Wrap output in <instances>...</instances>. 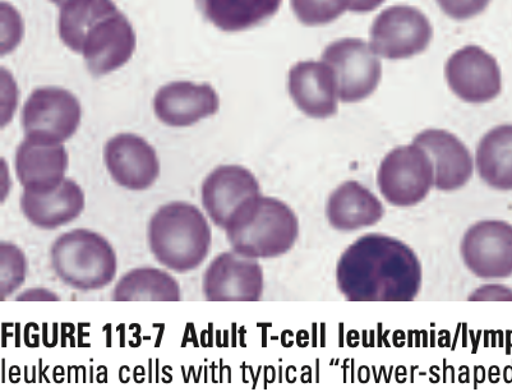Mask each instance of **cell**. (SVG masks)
Returning <instances> with one entry per match:
<instances>
[{
  "label": "cell",
  "instance_id": "6da1fadb",
  "mask_svg": "<svg viewBox=\"0 0 512 392\" xmlns=\"http://www.w3.org/2000/svg\"><path fill=\"white\" fill-rule=\"evenodd\" d=\"M336 283L350 302H412L421 292L422 265L399 239L366 234L341 255Z\"/></svg>",
  "mask_w": 512,
  "mask_h": 392
},
{
  "label": "cell",
  "instance_id": "7a4b0ae2",
  "mask_svg": "<svg viewBox=\"0 0 512 392\" xmlns=\"http://www.w3.org/2000/svg\"><path fill=\"white\" fill-rule=\"evenodd\" d=\"M58 30L62 43L82 55L95 77L126 66L135 54V29L113 0H69L61 7Z\"/></svg>",
  "mask_w": 512,
  "mask_h": 392
},
{
  "label": "cell",
  "instance_id": "3957f363",
  "mask_svg": "<svg viewBox=\"0 0 512 392\" xmlns=\"http://www.w3.org/2000/svg\"><path fill=\"white\" fill-rule=\"evenodd\" d=\"M224 230L230 247L238 255L255 260L275 258L294 247L299 221L285 202L260 193L233 212Z\"/></svg>",
  "mask_w": 512,
  "mask_h": 392
},
{
  "label": "cell",
  "instance_id": "277c9868",
  "mask_svg": "<svg viewBox=\"0 0 512 392\" xmlns=\"http://www.w3.org/2000/svg\"><path fill=\"white\" fill-rule=\"evenodd\" d=\"M147 241L159 264L186 274L204 264L212 233L209 221L198 207L188 202H170L152 215Z\"/></svg>",
  "mask_w": 512,
  "mask_h": 392
},
{
  "label": "cell",
  "instance_id": "5b68a950",
  "mask_svg": "<svg viewBox=\"0 0 512 392\" xmlns=\"http://www.w3.org/2000/svg\"><path fill=\"white\" fill-rule=\"evenodd\" d=\"M55 275L67 287L91 292L113 283L117 255L103 235L89 229H75L59 235L50 249Z\"/></svg>",
  "mask_w": 512,
  "mask_h": 392
},
{
  "label": "cell",
  "instance_id": "8992f818",
  "mask_svg": "<svg viewBox=\"0 0 512 392\" xmlns=\"http://www.w3.org/2000/svg\"><path fill=\"white\" fill-rule=\"evenodd\" d=\"M377 186L392 206L421 204L435 188V166L430 155L414 142L395 147L378 168Z\"/></svg>",
  "mask_w": 512,
  "mask_h": 392
},
{
  "label": "cell",
  "instance_id": "52a82bcc",
  "mask_svg": "<svg viewBox=\"0 0 512 392\" xmlns=\"http://www.w3.org/2000/svg\"><path fill=\"white\" fill-rule=\"evenodd\" d=\"M82 119L80 100L62 87H40L23 105L25 138L39 144H64L75 136Z\"/></svg>",
  "mask_w": 512,
  "mask_h": 392
},
{
  "label": "cell",
  "instance_id": "ba28073f",
  "mask_svg": "<svg viewBox=\"0 0 512 392\" xmlns=\"http://www.w3.org/2000/svg\"><path fill=\"white\" fill-rule=\"evenodd\" d=\"M432 38L433 27L421 9L392 6L373 21L369 45L380 58L403 61L426 52Z\"/></svg>",
  "mask_w": 512,
  "mask_h": 392
},
{
  "label": "cell",
  "instance_id": "9c48e42d",
  "mask_svg": "<svg viewBox=\"0 0 512 392\" xmlns=\"http://www.w3.org/2000/svg\"><path fill=\"white\" fill-rule=\"evenodd\" d=\"M322 61L334 69L339 100L354 104L369 98L382 78L380 57L366 40L345 38L327 45Z\"/></svg>",
  "mask_w": 512,
  "mask_h": 392
},
{
  "label": "cell",
  "instance_id": "30bf717a",
  "mask_svg": "<svg viewBox=\"0 0 512 392\" xmlns=\"http://www.w3.org/2000/svg\"><path fill=\"white\" fill-rule=\"evenodd\" d=\"M465 266L479 279L500 280L512 276V224L484 220L472 225L460 246Z\"/></svg>",
  "mask_w": 512,
  "mask_h": 392
},
{
  "label": "cell",
  "instance_id": "8fae6325",
  "mask_svg": "<svg viewBox=\"0 0 512 392\" xmlns=\"http://www.w3.org/2000/svg\"><path fill=\"white\" fill-rule=\"evenodd\" d=\"M445 77L450 90L470 104H486L500 96L501 68L481 46L467 45L447 59Z\"/></svg>",
  "mask_w": 512,
  "mask_h": 392
},
{
  "label": "cell",
  "instance_id": "7c38bea8",
  "mask_svg": "<svg viewBox=\"0 0 512 392\" xmlns=\"http://www.w3.org/2000/svg\"><path fill=\"white\" fill-rule=\"evenodd\" d=\"M202 287L210 302H257L264 294V271L255 258L223 252L207 267Z\"/></svg>",
  "mask_w": 512,
  "mask_h": 392
},
{
  "label": "cell",
  "instance_id": "4fadbf2b",
  "mask_svg": "<svg viewBox=\"0 0 512 392\" xmlns=\"http://www.w3.org/2000/svg\"><path fill=\"white\" fill-rule=\"evenodd\" d=\"M106 169L113 181L129 191H146L160 175V163L154 147L133 133H121L106 142Z\"/></svg>",
  "mask_w": 512,
  "mask_h": 392
},
{
  "label": "cell",
  "instance_id": "5bb4252c",
  "mask_svg": "<svg viewBox=\"0 0 512 392\" xmlns=\"http://www.w3.org/2000/svg\"><path fill=\"white\" fill-rule=\"evenodd\" d=\"M288 90L307 117L327 119L338 113L339 94L334 69L325 61H303L289 71Z\"/></svg>",
  "mask_w": 512,
  "mask_h": 392
},
{
  "label": "cell",
  "instance_id": "9a60e30c",
  "mask_svg": "<svg viewBox=\"0 0 512 392\" xmlns=\"http://www.w3.org/2000/svg\"><path fill=\"white\" fill-rule=\"evenodd\" d=\"M220 99L207 83L178 81L156 92L154 112L169 127H189L219 112Z\"/></svg>",
  "mask_w": 512,
  "mask_h": 392
},
{
  "label": "cell",
  "instance_id": "2e32d148",
  "mask_svg": "<svg viewBox=\"0 0 512 392\" xmlns=\"http://www.w3.org/2000/svg\"><path fill=\"white\" fill-rule=\"evenodd\" d=\"M435 166V188L454 192L467 186L473 178L475 163L472 152L464 142L446 129H426L414 137Z\"/></svg>",
  "mask_w": 512,
  "mask_h": 392
},
{
  "label": "cell",
  "instance_id": "e0dca14e",
  "mask_svg": "<svg viewBox=\"0 0 512 392\" xmlns=\"http://www.w3.org/2000/svg\"><path fill=\"white\" fill-rule=\"evenodd\" d=\"M260 193V183L251 170L242 165H221L202 184V205L212 223L224 229L233 212Z\"/></svg>",
  "mask_w": 512,
  "mask_h": 392
},
{
  "label": "cell",
  "instance_id": "ac0fdd59",
  "mask_svg": "<svg viewBox=\"0 0 512 392\" xmlns=\"http://www.w3.org/2000/svg\"><path fill=\"white\" fill-rule=\"evenodd\" d=\"M68 164V152L63 144H39L23 138L17 147L15 168L23 191H54L66 179Z\"/></svg>",
  "mask_w": 512,
  "mask_h": 392
},
{
  "label": "cell",
  "instance_id": "d6986e66",
  "mask_svg": "<svg viewBox=\"0 0 512 392\" xmlns=\"http://www.w3.org/2000/svg\"><path fill=\"white\" fill-rule=\"evenodd\" d=\"M86 198L82 188L66 178L57 189L48 193L23 191L20 206L22 214L32 225L52 230L80 218L85 210Z\"/></svg>",
  "mask_w": 512,
  "mask_h": 392
},
{
  "label": "cell",
  "instance_id": "ffe728a7",
  "mask_svg": "<svg viewBox=\"0 0 512 392\" xmlns=\"http://www.w3.org/2000/svg\"><path fill=\"white\" fill-rule=\"evenodd\" d=\"M381 201L361 183L348 181L331 193L326 204V218L339 232L373 227L384 218Z\"/></svg>",
  "mask_w": 512,
  "mask_h": 392
},
{
  "label": "cell",
  "instance_id": "44dd1931",
  "mask_svg": "<svg viewBox=\"0 0 512 392\" xmlns=\"http://www.w3.org/2000/svg\"><path fill=\"white\" fill-rule=\"evenodd\" d=\"M207 22L225 32L255 29L279 12L284 0H195Z\"/></svg>",
  "mask_w": 512,
  "mask_h": 392
},
{
  "label": "cell",
  "instance_id": "7402d4cb",
  "mask_svg": "<svg viewBox=\"0 0 512 392\" xmlns=\"http://www.w3.org/2000/svg\"><path fill=\"white\" fill-rule=\"evenodd\" d=\"M479 178L496 191H512V124L492 128L481 138L475 151Z\"/></svg>",
  "mask_w": 512,
  "mask_h": 392
},
{
  "label": "cell",
  "instance_id": "603a6c76",
  "mask_svg": "<svg viewBox=\"0 0 512 392\" xmlns=\"http://www.w3.org/2000/svg\"><path fill=\"white\" fill-rule=\"evenodd\" d=\"M181 287L174 276L155 267H138L118 281L113 290L115 302H179Z\"/></svg>",
  "mask_w": 512,
  "mask_h": 392
},
{
  "label": "cell",
  "instance_id": "cb8c5ba5",
  "mask_svg": "<svg viewBox=\"0 0 512 392\" xmlns=\"http://www.w3.org/2000/svg\"><path fill=\"white\" fill-rule=\"evenodd\" d=\"M353 0H292L295 17L309 27L329 25L352 8Z\"/></svg>",
  "mask_w": 512,
  "mask_h": 392
},
{
  "label": "cell",
  "instance_id": "d4e9b609",
  "mask_svg": "<svg viewBox=\"0 0 512 392\" xmlns=\"http://www.w3.org/2000/svg\"><path fill=\"white\" fill-rule=\"evenodd\" d=\"M27 264L15 244H2V298L6 299L25 283Z\"/></svg>",
  "mask_w": 512,
  "mask_h": 392
},
{
  "label": "cell",
  "instance_id": "484cf974",
  "mask_svg": "<svg viewBox=\"0 0 512 392\" xmlns=\"http://www.w3.org/2000/svg\"><path fill=\"white\" fill-rule=\"evenodd\" d=\"M436 3L452 20L467 21L486 11L491 0H436Z\"/></svg>",
  "mask_w": 512,
  "mask_h": 392
},
{
  "label": "cell",
  "instance_id": "4316f807",
  "mask_svg": "<svg viewBox=\"0 0 512 392\" xmlns=\"http://www.w3.org/2000/svg\"><path fill=\"white\" fill-rule=\"evenodd\" d=\"M469 301L512 302V289L500 284L483 285L482 288H478L474 293L470 294Z\"/></svg>",
  "mask_w": 512,
  "mask_h": 392
},
{
  "label": "cell",
  "instance_id": "83f0119b",
  "mask_svg": "<svg viewBox=\"0 0 512 392\" xmlns=\"http://www.w3.org/2000/svg\"><path fill=\"white\" fill-rule=\"evenodd\" d=\"M385 0H353L350 12L354 13H368L375 11L378 7L382 6Z\"/></svg>",
  "mask_w": 512,
  "mask_h": 392
},
{
  "label": "cell",
  "instance_id": "f1b7e54d",
  "mask_svg": "<svg viewBox=\"0 0 512 392\" xmlns=\"http://www.w3.org/2000/svg\"><path fill=\"white\" fill-rule=\"evenodd\" d=\"M49 2H52L55 4V6L62 7L64 4L69 2V0H49Z\"/></svg>",
  "mask_w": 512,
  "mask_h": 392
}]
</instances>
